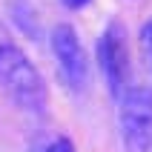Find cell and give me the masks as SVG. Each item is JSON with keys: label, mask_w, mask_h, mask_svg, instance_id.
<instances>
[{"label": "cell", "mask_w": 152, "mask_h": 152, "mask_svg": "<svg viewBox=\"0 0 152 152\" xmlns=\"http://www.w3.org/2000/svg\"><path fill=\"white\" fill-rule=\"evenodd\" d=\"M0 89L23 112H32V115L46 112V103H49L46 80L29 60V55L15 43H0Z\"/></svg>", "instance_id": "cell-1"}, {"label": "cell", "mask_w": 152, "mask_h": 152, "mask_svg": "<svg viewBox=\"0 0 152 152\" xmlns=\"http://www.w3.org/2000/svg\"><path fill=\"white\" fill-rule=\"evenodd\" d=\"M118 126L126 152L152 149V89L129 86L118 98Z\"/></svg>", "instance_id": "cell-2"}, {"label": "cell", "mask_w": 152, "mask_h": 152, "mask_svg": "<svg viewBox=\"0 0 152 152\" xmlns=\"http://www.w3.org/2000/svg\"><path fill=\"white\" fill-rule=\"evenodd\" d=\"M98 66L103 72V80L109 86V92L115 98L129 89V46H126V32L121 23H109L103 29V34L98 37Z\"/></svg>", "instance_id": "cell-3"}, {"label": "cell", "mask_w": 152, "mask_h": 152, "mask_svg": "<svg viewBox=\"0 0 152 152\" xmlns=\"http://www.w3.org/2000/svg\"><path fill=\"white\" fill-rule=\"evenodd\" d=\"M52 55L58 60V72L72 92H83L89 83V60L75 26L58 23L52 29Z\"/></svg>", "instance_id": "cell-4"}, {"label": "cell", "mask_w": 152, "mask_h": 152, "mask_svg": "<svg viewBox=\"0 0 152 152\" xmlns=\"http://www.w3.org/2000/svg\"><path fill=\"white\" fill-rule=\"evenodd\" d=\"M32 152H75V144L66 135H40L32 144Z\"/></svg>", "instance_id": "cell-5"}, {"label": "cell", "mask_w": 152, "mask_h": 152, "mask_svg": "<svg viewBox=\"0 0 152 152\" xmlns=\"http://www.w3.org/2000/svg\"><path fill=\"white\" fill-rule=\"evenodd\" d=\"M141 46L149 52V58H152V20L144 26V29H141Z\"/></svg>", "instance_id": "cell-6"}, {"label": "cell", "mask_w": 152, "mask_h": 152, "mask_svg": "<svg viewBox=\"0 0 152 152\" xmlns=\"http://www.w3.org/2000/svg\"><path fill=\"white\" fill-rule=\"evenodd\" d=\"M86 3H89V0H63V6H66V9H83Z\"/></svg>", "instance_id": "cell-7"}]
</instances>
